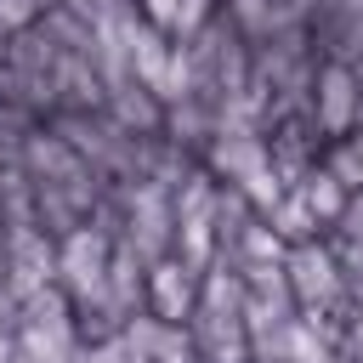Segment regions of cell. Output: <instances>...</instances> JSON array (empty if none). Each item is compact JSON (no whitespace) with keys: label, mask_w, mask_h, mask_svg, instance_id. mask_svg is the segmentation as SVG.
<instances>
[{"label":"cell","mask_w":363,"mask_h":363,"mask_svg":"<svg viewBox=\"0 0 363 363\" xmlns=\"http://www.w3.org/2000/svg\"><path fill=\"white\" fill-rule=\"evenodd\" d=\"M346 119V74H329V125Z\"/></svg>","instance_id":"6da1fadb"}]
</instances>
